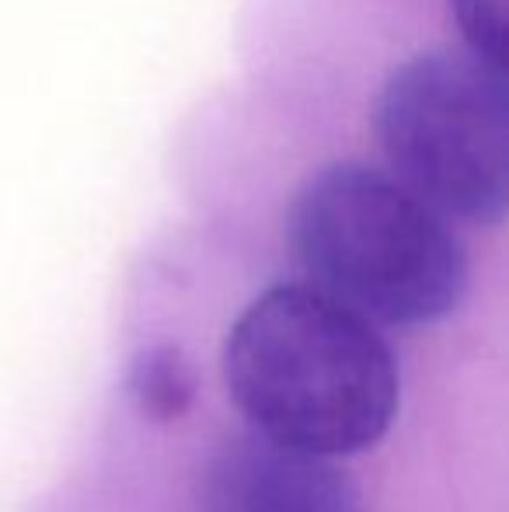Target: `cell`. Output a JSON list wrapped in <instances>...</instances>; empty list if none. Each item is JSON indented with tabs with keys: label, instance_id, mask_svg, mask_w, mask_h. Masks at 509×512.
<instances>
[{
	"label": "cell",
	"instance_id": "cell-3",
	"mask_svg": "<svg viewBox=\"0 0 509 512\" xmlns=\"http://www.w3.org/2000/svg\"><path fill=\"white\" fill-rule=\"evenodd\" d=\"M220 370L248 429L335 460L381 443L401 405L381 324L297 272L234 310Z\"/></svg>",
	"mask_w": 509,
	"mask_h": 512
},
{
	"label": "cell",
	"instance_id": "cell-2",
	"mask_svg": "<svg viewBox=\"0 0 509 512\" xmlns=\"http://www.w3.org/2000/svg\"><path fill=\"white\" fill-rule=\"evenodd\" d=\"M178 157L210 189L269 203L297 276L381 328H429L468 300L478 230L255 84L206 98L178 136Z\"/></svg>",
	"mask_w": 509,
	"mask_h": 512
},
{
	"label": "cell",
	"instance_id": "cell-5",
	"mask_svg": "<svg viewBox=\"0 0 509 512\" xmlns=\"http://www.w3.org/2000/svg\"><path fill=\"white\" fill-rule=\"evenodd\" d=\"M129 394H133L136 408L154 422H171V418L185 415L196 398V370L182 345H143L129 366Z\"/></svg>",
	"mask_w": 509,
	"mask_h": 512
},
{
	"label": "cell",
	"instance_id": "cell-1",
	"mask_svg": "<svg viewBox=\"0 0 509 512\" xmlns=\"http://www.w3.org/2000/svg\"><path fill=\"white\" fill-rule=\"evenodd\" d=\"M252 84L478 234L509 213V70L405 0H252Z\"/></svg>",
	"mask_w": 509,
	"mask_h": 512
},
{
	"label": "cell",
	"instance_id": "cell-4",
	"mask_svg": "<svg viewBox=\"0 0 509 512\" xmlns=\"http://www.w3.org/2000/svg\"><path fill=\"white\" fill-rule=\"evenodd\" d=\"M196 506L199 512H363V499L356 478L335 457L248 429L206 453Z\"/></svg>",
	"mask_w": 509,
	"mask_h": 512
}]
</instances>
